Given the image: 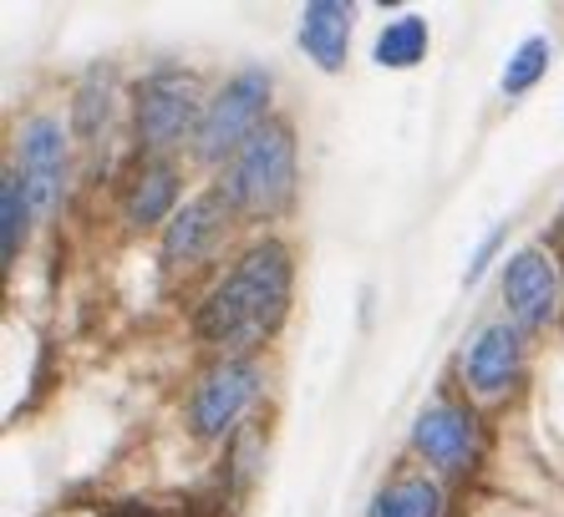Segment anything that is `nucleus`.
Returning <instances> with one entry per match:
<instances>
[{
	"mask_svg": "<svg viewBox=\"0 0 564 517\" xmlns=\"http://www.w3.org/2000/svg\"><path fill=\"white\" fill-rule=\"evenodd\" d=\"M260 447H264V441H260V431H254V427L239 431L235 447H229V466H235V482H239V487L254 477V457H260Z\"/></svg>",
	"mask_w": 564,
	"mask_h": 517,
	"instance_id": "18",
	"label": "nucleus"
},
{
	"mask_svg": "<svg viewBox=\"0 0 564 517\" xmlns=\"http://www.w3.org/2000/svg\"><path fill=\"white\" fill-rule=\"evenodd\" d=\"M422 52H427V21H422V15H397V21H387L377 46H371L377 66H392V72L417 66Z\"/></svg>",
	"mask_w": 564,
	"mask_h": 517,
	"instance_id": "15",
	"label": "nucleus"
},
{
	"mask_svg": "<svg viewBox=\"0 0 564 517\" xmlns=\"http://www.w3.org/2000/svg\"><path fill=\"white\" fill-rule=\"evenodd\" d=\"M264 102H270V72H260V66L239 72L235 81H224V91H214L209 102H204V122L194 132V153L204 163L235 157L239 147L250 143V132L260 122H270Z\"/></svg>",
	"mask_w": 564,
	"mask_h": 517,
	"instance_id": "3",
	"label": "nucleus"
},
{
	"mask_svg": "<svg viewBox=\"0 0 564 517\" xmlns=\"http://www.w3.org/2000/svg\"><path fill=\"white\" fill-rule=\"evenodd\" d=\"M290 285H295V264L290 249L264 239L250 254L239 258L235 270L224 274L219 285L209 289V299L198 305L194 324L198 336L229 350H250L264 336H275L280 320L290 310Z\"/></svg>",
	"mask_w": 564,
	"mask_h": 517,
	"instance_id": "1",
	"label": "nucleus"
},
{
	"mask_svg": "<svg viewBox=\"0 0 564 517\" xmlns=\"http://www.w3.org/2000/svg\"><path fill=\"white\" fill-rule=\"evenodd\" d=\"M229 213H235V208H229V198H224L219 188L188 198L169 219V229H163V264H169V270H188L198 258H209L214 244L224 239V229H229Z\"/></svg>",
	"mask_w": 564,
	"mask_h": 517,
	"instance_id": "8",
	"label": "nucleus"
},
{
	"mask_svg": "<svg viewBox=\"0 0 564 517\" xmlns=\"http://www.w3.org/2000/svg\"><path fill=\"white\" fill-rule=\"evenodd\" d=\"M351 6L346 0H311L301 11V46L321 72H341L351 46Z\"/></svg>",
	"mask_w": 564,
	"mask_h": 517,
	"instance_id": "11",
	"label": "nucleus"
},
{
	"mask_svg": "<svg viewBox=\"0 0 564 517\" xmlns=\"http://www.w3.org/2000/svg\"><path fill=\"white\" fill-rule=\"evenodd\" d=\"M412 447H417L437 472H468L473 457H478V421H473L463 406L437 402L417 416L412 427Z\"/></svg>",
	"mask_w": 564,
	"mask_h": 517,
	"instance_id": "9",
	"label": "nucleus"
},
{
	"mask_svg": "<svg viewBox=\"0 0 564 517\" xmlns=\"http://www.w3.org/2000/svg\"><path fill=\"white\" fill-rule=\"evenodd\" d=\"M260 365L245 361V355H229V361L209 365L204 381L194 386V402H188V427L194 437H229L235 421L250 411V402L260 396Z\"/></svg>",
	"mask_w": 564,
	"mask_h": 517,
	"instance_id": "5",
	"label": "nucleus"
},
{
	"mask_svg": "<svg viewBox=\"0 0 564 517\" xmlns=\"http://www.w3.org/2000/svg\"><path fill=\"white\" fill-rule=\"evenodd\" d=\"M544 66H550V41H544V36H529L524 46L509 56V66H503V91H509V97L529 91L539 77H544Z\"/></svg>",
	"mask_w": 564,
	"mask_h": 517,
	"instance_id": "17",
	"label": "nucleus"
},
{
	"mask_svg": "<svg viewBox=\"0 0 564 517\" xmlns=\"http://www.w3.org/2000/svg\"><path fill=\"white\" fill-rule=\"evenodd\" d=\"M31 213H36V208H31V198H26V183H21V173L6 168V178H0V258H6V270H11L15 258H21Z\"/></svg>",
	"mask_w": 564,
	"mask_h": 517,
	"instance_id": "14",
	"label": "nucleus"
},
{
	"mask_svg": "<svg viewBox=\"0 0 564 517\" xmlns=\"http://www.w3.org/2000/svg\"><path fill=\"white\" fill-rule=\"evenodd\" d=\"M15 173L26 183V198L36 213H52L62 204V188H66V132L56 117H31L21 138H15Z\"/></svg>",
	"mask_w": 564,
	"mask_h": 517,
	"instance_id": "6",
	"label": "nucleus"
},
{
	"mask_svg": "<svg viewBox=\"0 0 564 517\" xmlns=\"http://www.w3.org/2000/svg\"><path fill=\"white\" fill-rule=\"evenodd\" d=\"M503 299L519 330H539L550 324L560 310V274H554L544 249H519L513 258H503Z\"/></svg>",
	"mask_w": 564,
	"mask_h": 517,
	"instance_id": "7",
	"label": "nucleus"
},
{
	"mask_svg": "<svg viewBox=\"0 0 564 517\" xmlns=\"http://www.w3.org/2000/svg\"><path fill=\"white\" fill-rule=\"evenodd\" d=\"M198 122H204V107H198V81L188 72H153L138 87V102H132V128H138V147L143 153H169L184 138H194Z\"/></svg>",
	"mask_w": 564,
	"mask_h": 517,
	"instance_id": "4",
	"label": "nucleus"
},
{
	"mask_svg": "<svg viewBox=\"0 0 564 517\" xmlns=\"http://www.w3.org/2000/svg\"><path fill=\"white\" fill-rule=\"evenodd\" d=\"M499 239H503V229H494V233H488V239H484V244H478V254L468 258V285H478V274L488 270V258H494V249H499Z\"/></svg>",
	"mask_w": 564,
	"mask_h": 517,
	"instance_id": "19",
	"label": "nucleus"
},
{
	"mask_svg": "<svg viewBox=\"0 0 564 517\" xmlns=\"http://www.w3.org/2000/svg\"><path fill=\"white\" fill-rule=\"evenodd\" d=\"M219 194L229 198L235 213H254V219H270L290 204V194H295V132H290V122L270 117L250 132V143L224 163Z\"/></svg>",
	"mask_w": 564,
	"mask_h": 517,
	"instance_id": "2",
	"label": "nucleus"
},
{
	"mask_svg": "<svg viewBox=\"0 0 564 517\" xmlns=\"http://www.w3.org/2000/svg\"><path fill=\"white\" fill-rule=\"evenodd\" d=\"M107 117H112V81H107V72H93V77L82 81V91H77L72 122H77L82 138H97V132L107 128Z\"/></svg>",
	"mask_w": 564,
	"mask_h": 517,
	"instance_id": "16",
	"label": "nucleus"
},
{
	"mask_svg": "<svg viewBox=\"0 0 564 517\" xmlns=\"http://www.w3.org/2000/svg\"><path fill=\"white\" fill-rule=\"evenodd\" d=\"M173 198H178V173H173V163L153 157V163H143V168L132 173L122 213H128L132 229H153V223H163L173 213ZM163 229H169V223H163Z\"/></svg>",
	"mask_w": 564,
	"mask_h": 517,
	"instance_id": "12",
	"label": "nucleus"
},
{
	"mask_svg": "<svg viewBox=\"0 0 564 517\" xmlns=\"http://www.w3.org/2000/svg\"><path fill=\"white\" fill-rule=\"evenodd\" d=\"M519 361H524V345H519V324L499 320L484 324L473 336L468 355H463V371H468V386L478 396H503V391L519 381Z\"/></svg>",
	"mask_w": 564,
	"mask_h": 517,
	"instance_id": "10",
	"label": "nucleus"
},
{
	"mask_svg": "<svg viewBox=\"0 0 564 517\" xmlns=\"http://www.w3.org/2000/svg\"><path fill=\"white\" fill-rule=\"evenodd\" d=\"M443 513V492L427 477H397L371 497L367 517H437Z\"/></svg>",
	"mask_w": 564,
	"mask_h": 517,
	"instance_id": "13",
	"label": "nucleus"
}]
</instances>
